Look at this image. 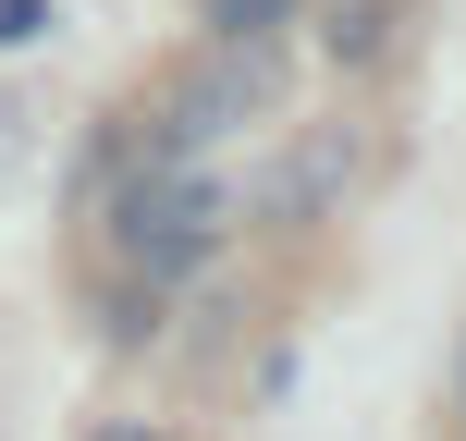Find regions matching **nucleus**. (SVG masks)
I'll list each match as a JSON object with an SVG mask.
<instances>
[{"mask_svg": "<svg viewBox=\"0 0 466 441\" xmlns=\"http://www.w3.org/2000/svg\"><path fill=\"white\" fill-rule=\"evenodd\" d=\"M221 37H270V25H295V0H209Z\"/></svg>", "mask_w": 466, "mask_h": 441, "instance_id": "3", "label": "nucleus"}, {"mask_svg": "<svg viewBox=\"0 0 466 441\" xmlns=\"http://www.w3.org/2000/svg\"><path fill=\"white\" fill-rule=\"evenodd\" d=\"M221 185L209 172H185V160H160L147 185H123V257H136L147 282H172V270H197V257L221 246Z\"/></svg>", "mask_w": 466, "mask_h": 441, "instance_id": "1", "label": "nucleus"}, {"mask_svg": "<svg viewBox=\"0 0 466 441\" xmlns=\"http://www.w3.org/2000/svg\"><path fill=\"white\" fill-rule=\"evenodd\" d=\"M331 49H344V62H369V49H380V0H356V13L331 25Z\"/></svg>", "mask_w": 466, "mask_h": 441, "instance_id": "4", "label": "nucleus"}, {"mask_svg": "<svg viewBox=\"0 0 466 441\" xmlns=\"http://www.w3.org/2000/svg\"><path fill=\"white\" fill-rule=\"evenodd\" d=\"M270 98H282L270 37H221L209 74H185V98H172V147H209V135H233L246 111H270Z\"/></svg>", "mask_w": 466, "mask_h": 441, "instance_id": "2", "label": "nucleus"}, {"mask_svg": "<svg viewBox=\"0 0 466 441\" xmlns=\"http://www.w3.org/2000/svg\"><path fill=\"white\" fill-rule=\"evenodd\" d=\"M37 25H49V0H0V49H13V37H37Z\"/></svg>", "mask_w": 466, "mask_h": 441, "instance_id": "5", "label": "nucleus"}]
</instances>
